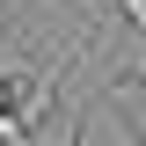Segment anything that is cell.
I'll list each match as a JSON object with an SVG mask.
<instances>
[{
    "instance_id": "cell-1",
    "label": "cell",
    "mask_w": 146,
    "mask_h": 146,
    "mask_svg": "<svg viewBox=\"0 0 146 146\" xmlns=\"http://www.w3.org/2000/svg\"><path fill=\"white\" fill-rule=\"evenodd\" d=\"M73 146H146V139H139V117H124L117 102H95L73 124Z\"/></svg>"
},
{
    "instance_id": "cell-2",
    "label": "cell",
    "mask_w": 146,
    "mask_h": 146,
    "mask_svg": "<svg viewBox=\"0 0 146 146\" xmlns=\"http://www.w3.org/2000/svg\"><path fill=\"white\" fill-rule=\"evenodd\" d=\"M124 15H131V29H146V0H124Z\"/></svg>"
},
{
    "instance_id": "cell-3",
    "label": "cell",
    "mask_w": 146,
    "mask_h": 146,
    "mask_svg": "<svg viewBox=\"0 0 146 146\" xmlns=\"http://www.w3.org/2000/svg\"><path fill=\"white\" fill-rule=\"evenodd\" d=\"M131 73H139V80H146V51H139V58H131Z\"/></svg>"
}]
</instances>
